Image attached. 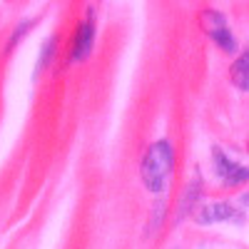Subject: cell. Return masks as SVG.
I'll return each instance as SVG.
<instances>
[{
	"label": "cell",
	"instance_id": "1",
	"mask_svg": "<svg viewBox=\"0 0 249 249\" xmlns=\"http://www.w3.org/2000/svg\"><path fill=\"white\" fill-rule=\"evenodd\" d=\"M172 164H175L172 144L167 140L155 142L142 157V182H144V187H147L150 192L164 190V184H167V179L172 175Z\"/></svg>",
	"mask_w": 249,
	"mask_h": 249
},
{
	"label": "cell",
	"instance_id": "2",
	"mask_svg": "<svg viewBox=\"0 0 249 249\" xmlns=\"http://www.w3.org/2000/svg\"><path fill=\"white\" fill-rule=\"evenodd\" d=\"M202 25H204V30L210 33V37L214 40V43L219 45V48H224V50H234V37H232V33L227 30V25H224V18L219 15V13H214V10H207L204 15H202Z\"/></svg>",
	"mask_w": 249,
	"mask_h": 249
},
{
	"label": "cell",
	"instance_id": "3",
	"mask_svg": "<svg viewBox=\"0 0 249 249\" xmlns=\"http://www.w3.org/2000/svg\"><path fill=\"white\" fill-rule=\"evenodd\" d=\"M234 217V207L230 202H212V204H204L202 210H197L195 219L199 224H212V222H224Z\"/></svg>",
	"mask_w": 249,
	"mask_h": 249
},
{
	"label": "cell",
	"instance_id": "4",
	"mask_svg": "<svg viewBox=\"0 0 249 249\" xmlns=\"http://www.w3.org/2000/svg\"><path fill=\"white\" fill-rule=\"evenodd\" d=\"M92 40H95V25H92V20H88V23L80 28L72 60H85V57L90 55V50H92Z\"/></svg>",
	"mask_w": 249,
	"mask_h": 249
},
{
	"label": "cell",
	"instance_id": "5",
	"mask_svg": "<svg viewBox=\"0 0 249 249\" xmlns=\"http://www.w3.org/2000/svg\"><path fill=\"white\" fill-rule=\"evenodd\" d=\"M232 80L242 90H249V53H244L234 65H232Z\"/></svg>",
	"mask_w": 249,
	"mask_h": 249
},
{
	"label": "cell",
	"instance_id": "6",
	"mask_svg": "<svg viewBox=\"0 0 249 249\" xmlns=\"http://www.w3.org/2000/svg\"><path fill=\"white\" fill-rule=\"evenodd\" d=\"M214 164H217V172H219V177L222 179H227V177H230V172L237 167V164L234 162H230V160H227L224 155H222V150H214Z\"/></svg>",
	"mask_w": 249,
	"mask_h": 249
},
{
	"label": "cell",
	"instance_id": "7",
	"mask_svg": "<svg viewBox=\"0 0 249 249\" xmlns=\"http://www.w3.org/2000/svg\"><path fill=\"white\" fill-rule=\"evenodd\" d=\"M249 179V170L247 167H239V164H237V167L230 172V177H227L224 182L227 184H239V182H247Z\"/></svg>",
	"mask_w": 249,
	"mask_h": 249
},
{
	"label": "cell",
	"instance_id": "8",
	"mask_svg": "<svg viewBox=\"0 0 249 249\" xmlns=\"http://www.w3.org/2000/svg\"><path fill=\"white\" fill-rule=\"evenodd\" d=\"M244 204H249V195H244Z\"/></svg>",
	"mask_w": 249,
	"mask_h": 249
}]
</instances>
